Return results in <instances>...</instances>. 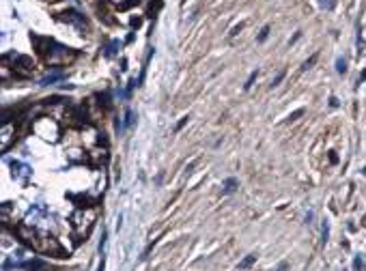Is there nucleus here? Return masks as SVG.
Instances as JSON below:
<instances>
[{"mask_svg": "<svg viewBox=\"0 0 366 271\" xmlns=\"http://www.w3.org/2000/svg\"><path fill=\"white\" fill-rule=\"evenodd\" d=\"M35 45H37L39 54L43 56V61L50 65V67H63V65H69L72 61H75V52L67 45H61L52 39H35Z\"/></svg>", "mask_w": 366, "mask_h": 271, "instance_id": "obj_1", "label": "nucleus"}, {"mask_svg": "<svg viewBox=\"0 0 366 271\" xmlns=\"http://www.w3.org/2000/svg\"><path fill=\"white\" fill-rule=\"evenodd\" d=\"M97 222V207H84V209H75V213L72 215V228L75 239L82 241L88 237L93 224Z\"/></svg>", "mask_w": 366, "mask_h": 271, "instance_id": "obj_2", "label": "nucleus"}, {"mask_svg": "<svg viewBox=\"0 0 366 271\" xmlns=\"http://www.w3.org/2000/svg\"><path fill=\"white\" fill-rule=\"evenodd\" d=\"M11 58H13V71L15 75H20V78H31L33 71H35V65L31 58L26 56H20V54H9Z\"/></svg>", "mask_w": 366, "mask_h": 271, "instance_id": "obj_3", "label": "nucleus"}, {"mask_svg": "<svg viewBox=\"0 0 366 271\" xmlns=\"http://www.w3.org/2000/svg\"><path fill=\"white\" fill-rule=\"evenodd\" d=\"M61 20H63V22H67V24H72V26H75L80 33H84L86 28H88L86 17L82 15V13H78V11H65V13L61 15Z\"/></svg>", "mask_w": 366, "mask_h": 271, "instance_id": "obj_4", "label": "nucleus"}, {"mask_svg": "<svg viewBox=\"0 0 366 271\" xmlns=\"http://www.w3.org/2000/svg\"><path fill=\"white\" fill-rule=\"evenodd\" d=\"M11 172H13V176L17 181H22V183H26L28 181V176L33 174V170L26 166V164H22V162H11Z\"/></svg>", "mask_w": 366, "mask_h": 271, "instance_id": "obj_5", "label": "nucleus"}, {"mask_svg": "<svg viewBox=\"0 0 366 271\" xmlns=\"http://www.w3.org/2000/svg\"><path fill=\"white\" fill-rule=\"evenodd\" d=\"M11 138H15V125H11V123H2V153H7L9 151V146H11Z\"/></svg>", "mask_w": 366, "mask_h": 271, "instance_id": "obj_6", "label": "nucleus"}, {"mask_svg": "<svg viewBox=\"0 0 366 271\" xmlns=\"http://www.w3.org/2000/svg\"><path fill=\"white\" fill-rule=\"evenodd\" d=\"M65 78V73L63 71H56V73H48L45 78H41V82L39 84L41 86H50V84H54V82H58V80H63Z\"/></svg>", "mask_w": 366, "mask_h": 271, "instance_id": "obj_7", "label": "nucleus"}, {"mask_svg": "<svg viewBox=\"0 0 366 271\" xmlns=\"http://www.w3.org/2000/svg\"><path fill=\"white\" fill-rule=\"evenodd\" d=\"M24 267H26L28 271H45V269H48V265L41 261V258H33V261H28Z\"/></svg>", "mask_w": 366, "mask_h": 271, "instance_id": "obj_8", "label": "nucleus"}, {"mask_svg": "<svg viewBox=\"0 0 366 271\" xmlns=\"http://www.w3.org/2000/svg\"><path fill=\"white\" fill-rule=\"evenodd\" d=\"M237 187H239V181L237 179H226L224 181V185H222V194H233V192H237Z\"/></svg>", "mask_w": 366, "mask_h": 271, "instance_id": "obj_9", "label": "nucleus"}, {"mask_svg": "<svg viewBox=\"0 0 366 271\" xmlns=\"http://www.w3.org/2000/svg\"><path fill=\"white\" fill-rule=\"evenodd\" d=\"M116 48H121V43H119V41H112V43L108 45V48H104V54H106V56H108V58H110V56H114V54H116V52H119V50H116Z\"/></svg>", "mask_w": 366, "mask_h": 271, "instance_id": "obj_10", "label": "nucleus"}, {"mask_svg": "<svg viewBox=\"0 0 366 271\" xmlns=\"http://www.w3.org/2000/svg\"><path fill=\"white\" fill-rule=\"evenodd\" d=\"M255 261H256V256H255V254L246 256V258H244V261H241V263H239V269H241V271H246L248 267H252V263H255Z\"/></svg>", "mask_w": 366, "mask_h": 271, "instance_id": "obj_11", "label": "nucleus"}, {"mask_svg": "<svg viewBox=\"0 0 366 271\" xmlns=\"http://www.w3.org/2000/svg\"><path fill=\"white\" fill-rule=\"evenodd\" d=\"M258 78V71H252L250 73V78H248V82H246V84H244V88H246V91H248V88H250L252 84H255V80Z\"/></svg>", "mask_w": 366, "mask_h": 271, "instance_id": "obj_12", "label": "nucleus"}, {"mask_svg": "<svg viewBox=\"0 0 366 271\" xmlns=\"http://www.w3.org/2000/svg\"><path fill=\"white\" fill-rule=\"evenodd\" d=\"M336 69H338V73H345V71H347V63H345V58H338V61H336Z\"/></svg>", "mask_w": 366, "mask_h": 271, "instance_id": "obj_13", "label": "nucleus"}, {"mask_svg": "<svg viewBox=\"0 0 366 271\" xmlns=\"http://www.w3.org/2000/svg\"><path fill=\"white\" fill-rule=\"evenodd\" d=\"M132 125H134V112L127 110L125 112V127H132Z\"/></svg>", "mask_w": 366, "mask_h": 271, "instance_id": "obj_14", "label": "nucleus"}, {"mask_svg": "<svg viewBox=\"0 0 366 271\" xmlns=\"http://www.w3.org/2000/svg\"><path fill=\"white\" fill-rule=\"evenodd\" d=\"M321 2V7L323 9H328V11H332L334 9V0H319Z\"/></svg>", "mask_w": 366, "mask_h": 271, "instance_id": "obj_15", "label": "nucleus"}, {"mask_svg": "<svg viewBox=\"0 0 366 271\" xmlns=\"http://www.w3.org/2000/svg\"><path fill=\"white\" fill-rule=\"evenodd\" d=\"M285 75H287V71H280L278 75H276V78L274 80H271V86H278L280 84V82H282V78H285Z\"/></svg>", "mask_w": 366, "mask_h": 271, "instance_id": "obj_16", "label": "nucleus"}, {"mask_svg": "<svg viewBox=\"0 0 366 271\" xmlns=\"http://www.w3.org/2000/svg\"><path fill=\"white\" fill-rule=\"evenodd\" d=\"M269 31H271V28L265 26L263 31H261V34H258V41H265V39H267V37H269Z\"/></svg>", "mask_w": 366, "mask_h": 271, "instance_id": "obj_17", "label": "nucleus"}, {"mask_svg": "<svg viewBox=\"0 0 366 271\" xmlns=\"http://www.w3.org/2000/svg\"><path fill=\"white\" fill-rule=\"evenodd\" d=\"M315 61H317V54H315V56H310V58H308V61H306V63H304V67H302V69H304V71H306V69H310V67H312V65H315Z\"/></svg>", "mask_w": 366, "mask_h": 271, "instance_id": "obj_18", "label": "nucleus"}, {"mask_svg": "<svg viewBox=\"0 0 366 271\" xmlns=\"http://www.w3.org/2000/svg\"><path fill=\"white\" fill-rule=\"evenodd\" d=\"M185 123H187V116H183V119H181L179 123H177V127H175V132H179V129H181L183 125H185Z\"/></svg>", "mask_w": 366, "mask_h": 271, "instance_id": "obj_19", "label": "nucleus"}, {"mask_svg": "<svg viewBox=\"0 0 366 271\" xmlns=\"http://www.w3.org/2000/svg\"><path fill=\"white\" fill-rule=\"evenodd\" d=\"M302 114H304V110H297V112H293V114L289 116V119H291V121H295V119H299V116H302Z\"/></svg>", "mask_w": 366, "mask_h": 271, "instance_id": "obj_20", "label": "nucleus"}, {"mask_svg": "<svg viewBox=\"0 0 366 271\" xmlns=\"http://www.w3.org/2000/svg\"><path fill=\"white\" fill-rule=\"evenodd\" d=\"M241 28H244V24H239V26H235V28H233V33H231V34H237V33L241 31Z\"/></svg>", "mask_w": 366, "mask_h": 271, "instance_id": "obj_21", "label": "nucleus"}, {"mask_svg": "<svg viewBox=\"0 0 366 271\" xmlns=\"http://www.w3.org/2000/svg\"><path fill=\"white\" fill-rule=\"evenodd\" d=\"M329 105H334V108H336V105H338V99L332 97V99H329Z\"/></svg>", "mask_w": 366, "mask_h": 271, "instance_id": "obj_22", "label": "nucleus"}, {"mask_svg": "<svg viewBox=\"0 0 366 271\" xmlns=\"http://www.w3.org/2000/svg\"><path fill=\"white\" fill-rule=\"evenodd\" d=\"M278 271H287V265H285V263H282V265H280V267H278Z\"/></svg>", "mask_w": 366, "mask_h": 271, "instance_id": "obj_23", "label": "nucleus"}, {"mask_svg": "<svg viewBox=\"0 0 366 271\" xmlns=\"http://www.w3.org/2000/svg\"><path fill=\"white\" fill-rule=\"evenodd\" d=\"M364 80H366V71L362 73V78H360V82H364Z\"/></svg>", "mask_w": 366, "mask_h": 271, "instance_id": "obj_24", "label": "nucleus"}]
</instances>
